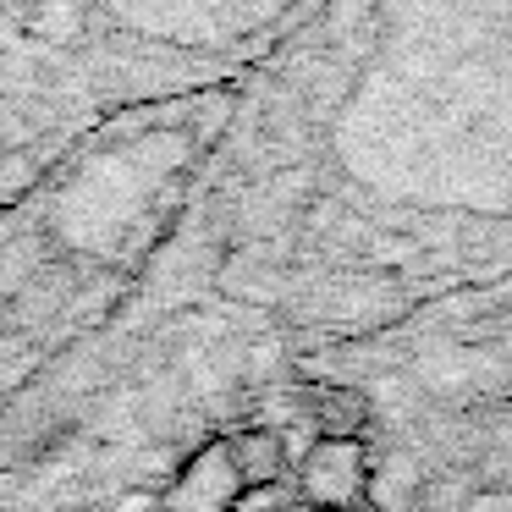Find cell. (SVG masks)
Returning <instances> with one entry per match:
<instances>
[{"label": "cell", "instance_id": "1", "mask_svg": "<svg viewBox=\"0 0 512 512\" xmlns=\"http://www.w3.org/2000/svg\"><path fill=\"white\" fill-rule=\"evenodd\" d=\"M512 237V0H320L243 83L155 287L347 320Z\"/></svg>", "mask_w": 512, "mask_h": 512}, {"label": "cell", "instance_id": "2", "mask_svg": "<svg viewBox=\"0 0 512 512\" xmlns=\"http://www.w3.org/2000/svg\"><path fill=\"white\" fill-rule=\"evenodd\" d=\"M320 0H0V204L133 105L237 89Z\"/></svg>", "mask_w": 512, "mask_h": 512}, {"label": "cell", "instance_id": "3", "mask_svg": "<svg viewBox=\"0 0 512 512\" xmlns=\"http://www.w3.org/2000/svg\"><path fill=\"white\" fill-rule=\"evenodd\" d=\"M369 463L364 441H336V435H314V446L298 463V501L309 512H358L369 496Z\"/></svg>", "mask_w": 512, "mask_h": 512}, {"label": "cell", "instance_id": "4", "mask_svg": "<svg viewBox=\"0 0 512 512\" xmlns=\"http://www.w3.org/2000/svg\"><path fill=\"white\" fill-rule=\"evenodd\" d=\"M237 496H243V479H237V463L226 452V441H204L171 474V485L160 490L155 512H232Z\"/></svg>", "mask_w": 512, "mask_h": 512}, {"label": "cell", "instance_id": "5", "mask_svg": "<svg viewBox=\"0 0 512 512\" xmlns=\"http://www.w3.org/2000/svg\"><path fill=\"white\" fill-rule=\"evenodd\" d=\"M226 452H232L237 463V479L248 485H281L287 479V441H281V430H270V424H248V430L226 435Z\"/></svg>", "mask_w": 512, "mask_h": 512}, {"label": "cell", "instance_id": "6", "mask_svg": "<svg viewBox=\"0 0 512 512\" xmlns=\"http://www.w3.org/2000/svg\"><path fill=\"white\" fill-rule=\"evenodd\" d=\"M369 419H375V408H369V397L358 386H320V391H314V430H320V435H336V441H364Z\"/></svg>", "mask_w": 512, "mask_h": 512}, {"label": "cell", "instance_id": "7", "mask_svg": "<svg viewBox=\"0 0 512 512\" xmlns=\"http://www.w3.org/2000/svg\"><path fill=\"white\" fill-rule=\"evenodd\" d=\"M232 512H287V485H248Z\"/></svg>", "mask_w": 512, "mask_h": 512}, {"label": "cell", "instance_id": "8", "mask_svg": "<svg viewBox=\"0 0 512 512\" xmlns=\"http://www.w3.org/2000/svg\"><path fill=\"white\" fill-rule=\"evenodd\" d=\"M160 496H149V490H138V496H122V512H155Z\"/></svg>", "mask_w": 512, "mask_h": 512}, {"label": "cell", "instance_id": "9", "mask_svg": "<svg viewBox=\"0 0 512 512\" xmlns=\"http://www.w3.org/2000/svg\"><path fill=\"white\" fill-rule=\"evenodd\" d=\"M287 512H292V507H287Z\"/></svg>", "mask_w": 512, "mask_h": 512}]
</instances>
